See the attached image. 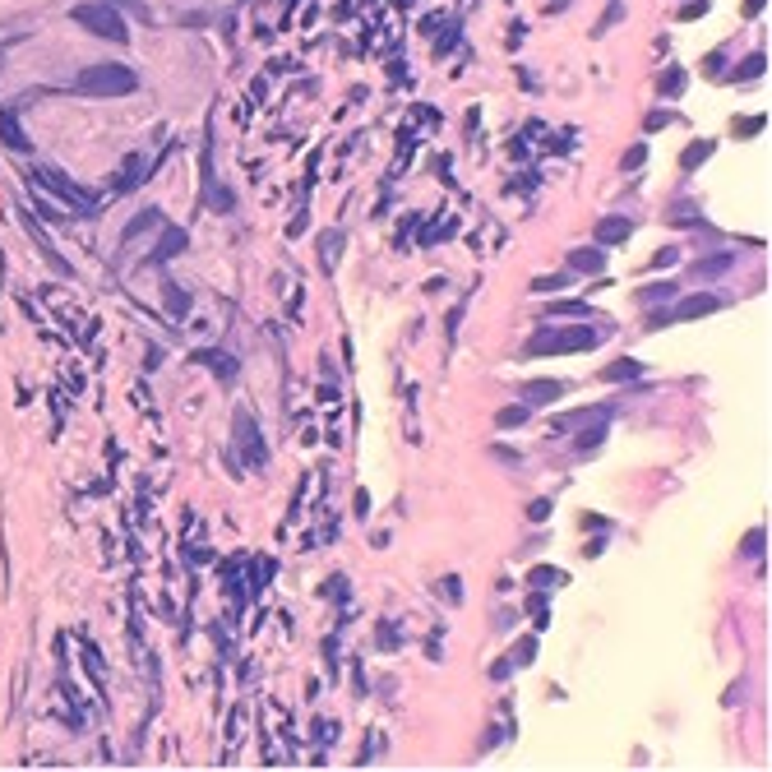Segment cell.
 <instances>
[{
  "label": "cell",
  "mask_w": 772,
  "mask_h": 772,
  "mask_svg": "<svg viewBox=\"0 0 772 772\" xmlns=\"http://www.w3.org/2000/svg\"><path fill=\"white\" fill-rule=\"evenodd\" d=\"M601 342V329L592 324H564V329H541L537 338H528L523 352L528 356H564V352H592Z\"/></svg>",
  "instance_id": "1"
},
{
  "label": "cell",
  "mask_w": 772,
  "mask_h": 772,
  "mask_svg": "<svg viewBox=\"0 0 772 772\" xmlns=\"http://www.w3.org/2000/svg\"><path fill=\"white\" fill-rule=\"evenodd\" d=\"M139 89V74L130 65H89L74 79V93H89V98H125V93Z\"/></svg>",
  "instance_id": "2"
},
{
  "label": "cell",
  "mask_w": 772,
  "mask_h": 772,
  "mask_svg": "<svg viewBox=\"0 0 772 772\" xmlns=\"http://www.w3.org/2000/svg\"><path fill=\"white\" fill-rule=\"evenodd\" d=\"M74 23H84L93 37H107V42H130L125 19L111 10L107 0H98V5H74Z\"/></svg>",
  "instance_id": "3"
},
{
  "label": "cell",
  "mask_w": 772,
  "mask_h": 772,
  "mask_svg": "<svg viewBox=\"0 0 772 772\" xmlns=\"http://www.w3.org/2000/svg\"><path fill=\"white\" fill-rule=\"evenodd\" d=\"M726 306V296H717V292H703V296H689L680 301V306H671L666 315H652L648 329H662V324H675V320H698V315H712V310Z\"/></svg>",
  "instance_id": "4"
},
{
  "label": "cell",
  "mask_w": 772,
  "mask_h": 772,
  "mask_svg": "<svg viewBox=\"0 0 772 772\" xmlns=\"http://www.w3.org/2000/svg\"><path fill=\"white\" fill-rule=\"evenodd\" d=\"M37 181H42V185L51 190V195L60 199L65 209H74V213H93V209H98V199H93V195H84V190H79L74 181H65L60 171H51V166H42V171H37Z\"/></svg>",
  "instance_id": "5"
},
{
  "label": "cell",
  "mask_w": 772,
  "mask_h": 772,
  "mask_svg": "<svg viewBox=\"0 0 772 772\" xmlns=\"http://www.w3.org/2000/svg\"><path fill=\"white\" fill-rule=\"evenodd\" d=\"M236 440H241V453H245V463L250 467H264V444H259V431H254V421L250 412H236Z\"/></svg>",
  "instance_id": "6"
},
{
  "label": "cell",
  "mask_w": 772,
  "mask_h": 772,
  "mask_svg": "<svg viewBox=\"0 0 772 772\" xmlns=\"http://www.w3.org/2000/svg\"><path fill=\"white\" fill-rule=\"evenodd\" d=\"M564 393H569V384H560V379H528V384H523V403H528V407H551Z\"/></svg>",
  "instance_id": "7"
},
{
  "label": "cell",
  "mask_w": 772,
  "mask_h": 772,
  "mask_svg": "<svg viewBox=\"0 0 772 772\" xmlns=\"http://www.w3.org/2000/svg\"><path fill=\"white\" fill-rule=\"evenodd\" d=\"M569 273H587V277L606 273V254L596 250V245H583V250L569 254Z\"/></svg>",
  "instance_id": "8"
},
{
  "label": "cell",
  "mask_w": 772,
  "mask_h": 772,
  "mask_svg": "<svg viewBox=\"0 0 772 772\" xmlns=\"http://www.w3.org/2000/svg\"><path fill=\"white\" fill-rule=\"evenodd\" d=\"M176 250H185V232H181V227H166L162 241H157V250H148L144 264H166V259H171Z\"/></svg>",
  "instance_id": "9"
},
{
  "label": "cell",
  "mask_w": 772,
  "mask_h": 772,
  "mask_svg": "<svg viewBox=\"0 0 772 772\" xmlns=\"http://www.w3.org/2000/svg\"><path fill=\"white\" fill-rule=\"evenodd\" d=\"M0 139H5V144H10L14 153H33V144H28V134H23L19 125H14V107H5V111H0Z\"/></svg>",
  "instance_id": "10"
},
{
  "label": "cell",
  "mask_w": 772,
  "mask_h": 772,
  "mask_svg": "<svg viewBox=\"0 0 772 772\" xmlns=\"http://www.w3.org/2000/svg\"><path fill=\"white\" fill-rule=\"evenodd\" d=\"M639 375H643V365L634 361V356H620V361H610L606 370H601L606 384H629V379H639Z\"/></svg>",
  "instance_id": "11"
},
{
  "label": "cell",
  "mask_w": 772,
  "mask_h": 772,
  "mask_svg": "<svg viewBox=\"0 0 772 772\" xmlns=\"http://www.w3.org/2000/svg\"><path fill=\"white\" fill-rule=\"evenodd\" d=\"M157 227H162V213H157V209H144V213H139V218L130 222V227H125V236H121V241H125V245H134V241H139V236L157 232Z\"/></svg>",
  "instance_id": "12"
},
{
  "label": "cell",
  "mask_w": 772,
  "mask_h": 772,
  "mask_svg": "<svg viewBox=\"0 0 772 772\" xmlns=\"http://www.w3.org/2000/svg\"><path fill=\"white\" fill-rule=\"evenodd\" d=\"M629 232H634V227H629V218H601V222H596V241H601V245L629 241Z\"/></svg>",
  "instance_id": "13"
},
{
  "label": "cell",
  "mask_w": 772,
  "mask_h": 772,
  "mask_svg": "<svg viewBox=\"0 0 772 772\" xmlns=\"http://www.w3.org/2000/svg\"><path fill=\"white\" fill-rule=\"evenodd\" d=\"M606 421H610V417H592V426H587L583 435H574V449H578V453H592L596 444L606 440Z\"/></svg>",
  "instance_id": "14"
},
{
  "label": "cell",
  "mask_w": 772,
  "mask_h": 772,
  "mask_svg": "<svg viewBox=\"0 0 772 772\" xmlns=\"http://www.w3.org/2000/svg\"><path fill=\"white\" fill-rule=\"evenodd\" d=\"M199 361H209V370L222 379V384H232V379H236V361H232V356H222V352H204Z\"/></svg>",
  "instance_id": "15"
},
{
  "label": "cell",
  "mask_w": 772,
  "mask_h": 772,
  "mask_svg": "<svg viewBox=\"0 0 772 772\" xmlns=\"http://www.w3.org/2000/svg\"><path fill=\"white\" fill-rule=\"evenodd\" d=\"M684 84H689V74H684L680 65H671L662 79H657V93H662V98H675V93H684Z\"/></svg>",
  "instance_id": "16"
},
{
  "label": "cell",
  "mask_w": 772,
  "mask_h": 772,
  "mask_svg": "<svg viewBox=\"0 0 772 772\" xmlns=\"http://www.w3.org/2000/svg\"><path fill=\"white\" fill-rule=\"evenodd\" d=\"M162 296H166V301H162V306H166V315H176V320H185V315H190V296L176 287V282H166V292H162Z\"/></svg>",
  "instance_id": "17"
},
{
  "label": "cell",
  "mask_w": 772,
  "mask_h": 772,
  "mask_svg": "<svg viewBox=\"0 0 772 772\" xmlns=\"http://www.w3.org/2000/svg\"><path fill=\"white\" fill-rule=\"evenodd\" d=\"M763 70H768V55H763V51H754L750 60H740V65H735V74H731V79H740V84H750V79H759Z\"/></svg>",
  "instance_id": "18"
},
{
  "label": "cell",
  "mask_w": 772,
  "mask_h": 772,
  "mask_svg": "<svg viewBox=\"0 0 772 772\" xmlns=\"http://www.w3.org/2000/svg\"><path fill=\"white\" fill-rule=\"evenodd\" d=\"M731 264H735L731 254H707L703 264H694V268H689V273H694V277H712V273H726Z\"/></svg>",
  "instance_id": "19"
},
{
  "label": "cell",
  "mask_w": 772,
  "mask_h": 772,
  "mask_svg": "<svg viewBox=\"0 0 772 772\" xmlns=\"http://www.w3.org/2000/svg\"><path fill=\"white\" fill-rule=\"evenodd\" d=\"M320 254H324V268H338V254H342V232H324V236H320Z\"/></svg>",
  "instance_id": "20"
},
{
  "label": "cell",
  "mask_w": 772,
  "mask_h": 772,
  "mask_svg": "<svg viewBox=\"0 0 772 772\" xmlns=\"http://www.w3.org/2000/svg\"><path fill=\"white\" fill-rule=\"evenodd\" d=\"M707 157H712V139H698V144H689V148H684L680 166H684V171H694L698 162H707Z\"/></svg>",
  "instance_id": "21"
},
{
  "label": "cell",
  "mask_w": 772,
  "mask_h": 772,
  "mask_svg": "<svg viewBox=\"0 0 772 772\" xmlns=\"http://www.w3.org/2000/svg\"><path fill=\"white\" fill-rule=\"evenodd\" d=\"M551 315H574V320H587V315H592V306H587V301H555Z\"/></svg>",
  "instance_id": "22"
},
{
  "label": "cell",
  "mask_w": 772,
  "mask_h": 772,
  "mask_svg": "<svg viewBox=\"0 0 772 772\" xmlns=\"http://www.w3.org/2000/svg\"><path fill=\"white\" fill-rule=\"evenodd\" d=\"M759 551H768V532H763V528H754L750 537H745V546H740V555H750V560H754Z\"/></svg>",
  "instance_id": "23"
},
{
  "label": "cell",
  "mask_w": 772,
  "mask_h": 772,
  "mask_svg": "<svg viewBox=\"0 0 772 772\" xmlns=\"http://www.w3.org/2000/svg\"><path fill=\"white\" fill-rule=\"evenodd\" d=\"M639 296L652 301V306H657V301H671V296H675V282H652V287H643Z\"/></svg>",
  "instance_id": "24"
},
{
  "label": "cell",
  "mask_w": 772,
  "mask_h": 772,
  "mask_svg": "<svg viewBox=\"0 0 772 772\" xmlns=\"http://www.w3.org/2000/svg\"><path fill=\"white\" fill-rule=\"evenodd\" d=\"M111 10H134V19H153V10H148L144 0H107Z\"/></svg>",
  "instance_id": "25"
},
{
  "label": "cell",
  "mask_w": 772,
  "mask_h": 772,
  "mask_svg": "<svg viewBox=\"0 0 772 772\" xmlns=\"http://www.w3.org/2000/svg\"><path fill=\"white\" fill-rule=\"evenodd\" d=\"M643 162H648V148H643V144H634L624 157H620V166H624V171H639Z\"/></svg>",
  "instance_id": "26"
},
{
  "label": "cell",
  "mask_w": 772,
  "mask_h": 772,
  "mask_svg": "<svg viewBox=\"0 0 772 772\" xmlns=\"http://www.w3.org/2000/svg\"><path fill=\"white\" fill-rule=\"evenodd\" d=\"M528 417H532L528 407H509V412H499L495 421H499V426H504V431H513V426H523V421H528Z\"/></svg>",
  "instance_id": "27"
},
{
  "label": "cell",
  "mask_w": 772,
  "mask_h": 772,
  "mask_svg": "<svg viewBox=\"0 0 772 772\" xmlns=\"http://www.w3.org/2000/svg\"><path fill=\"white\" fill-rule=\"evenodd\" d=\"M671 264H680V250H675V245H666V250L652 254V268H671Z\"/></svg>",
  "instance_id": "28"
},
{
  "label": "cell",
  "mask_w": 772,
  "mask_h": 772,
  "mask_svg": "<svg viewBox=\"0 0 772 772\" xmlns=\"http://www.w3.org/2000/svg\"><path fill=\"white\" fill-rule=\"evenodd\" d=\"M440 596L449 601V606H458V601H463V592H458V578H444V583H440Z\"/></svg>",
  "instance_id": "29"
},
{
  "label": "cell",
  "mask_w": 772,
  "mask_h": 772,
  "mask_svg": "<svg viewBox=\"0 0 772 772\" xmlns=\"http://www.w3.org/2000/svg\"><path fill=\"white\" fill-rule=\"evenodd\" d=\"M532 652H537V643H532V639H523L518 648H513V662H518V666H528V662H532Z\"/></svg>",
  "instance_id": "30"
},
{
  "label": "cell",
  "mask_w": 772,
  "mask_h": 772,
  "mask_svg": "<svg viewBox=\"0 0 772 772\" xmlns=\"http://www.w3.org/2000/svg\"><path fill=\"white\" fill-rule=\"evenodd\" d=\"M532 583H564V574H555V569H532Z\"/></svg>",
  "instance_id": "31"
},
{
  "label": "cell",
  "mask_w": 772,
  "mask_h": 772,
  "mask_svg": "<svg viewBox=\"0 0 772 772\" xmlns=\"http://www.w3.org/2000/svg\"><path fill=\"white\" fill-rule=\"evenodd\" d=\"M564 282H569V277H564V273H560V277H537V292H560Z\"/></svg>",
  "instance_id": "32"
},
{
  "label": "cell",
  "mask_w": 772,
  "mask_h": 772,
  "mask_svg": "<svg viewBox=\"0 0 772 772\" xmlns=\"http://www.w3.org/2000/svg\"><path fill=\"white\" fill-rule=\"evenodd\" d=\"M643 125H648V130H662V125H671V116H666V111H648V121Z\"/></svg>",
  "instance_id": "33"
},
{
  "label": "cell",
  "mask_w": 772,
  "mask_h": 772,
  "mask_svg": "<svg viewBox=\"0 0 772 772\" xmlns=\"http://www.w3.org/2000/svg\"><path fill=\"white\" fill-rule=\"evenodd\" d=\"M528 513H532V518H546V513H551V499H537V504H532Z\"/></svg>",
  "instance_id": "34"
},
{
  "label": "cell",
  "mask_w": 772,
  "mask_h": 772,
  "mask_svg": "<svg viewBox=\"0 0 772 772\" xmlns=\"http://www.w3.org/2000/svg\"><path fill=\"white\" fill-rule=\"evenodd\" d=\"M754 130H763V116H754V121H740V134H754Z\"/></svg>",
  "instance_id": "35"
},
{
  "label": "cell",
  "mask_w": 772,
  "mask_h": 772,
  "mask_svg": "<svg viewBox=\"0 0 772 772\" xmlns=\"http://www.w3.org/2000/svg\"><path fill=\"white\" fill-rule=\"evenodd\" d=\"M763 10V0H745V14H759Z\"/></svg>",
  "instance_id": "36"
}]
</instances>
